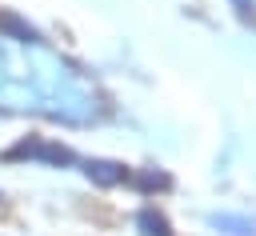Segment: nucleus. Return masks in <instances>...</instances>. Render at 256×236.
I'll return each mask as SVG.
<instances>
[{
	"label": "nucleus",
	"mask_w": 256,
	"mask_h": 236,
	"mask_svg": "<svg viewBox=\"0 0 256 236\" xmlns=\"http://www.w3.org/2000/svg\"><path fill=\"white\" fill-rule=\"evenodd\" d=\"M4 160H36V164H48V168H72V164H80V156L68 144L48 140V136H24V140H16L4 152Z\"/></svg>",
	"instance_id": "f257e3e1"
},
{
	"label": "nucleus",
	"mask_w": 256,
	"mask_h": 236,
	"mask_svg": "<svg viewBox=\"0 0 256 236\" xmlns=\"http://www.w3.org/2000/svg\"><path fill=\"white\" fill-rule=\"evenodd\" d=\"M80 168H84V176H88L92 184H100V188H116V184H128V180H132V168L120 164V160H100V156H92V160H80Z\"/></svg>",
	"instance_id": "f03ea898"
},
{
	"label": "nucleus",
	"mask_w": 256,
	"mask_h": 236,
	"mask_svg": "<svg viewBox=\"0 0 256 236\" xmlns=\"http://www.w3.org/2000/svg\"><path fill=\"white\" fill-rule=\"evenodd\" d=\"M0 36L16 40V44H44V32L36 24H28L24 16H16L12 8H0Z\"/></svg>",
	"instance_id": "7ed1b4c3"
},
{
	"label": "nucleus",
	"mask_w": 256,
	"mask_h": 236,
	"mask_svg": "<svg viewBox=\"0 0 256 236\" xmlns=\"http://www.w3.org/2000/svg\"><path fill=\"white\" fill-rule=\"evenodd\" d=\"M136 232H140V236H176L172 224H168V216H164L156 204H144V208L136 212Z\"/></svg>",
	"instance_id": "20e7f679"
},
{
	"label": "nucleus",
	"mask_w": 256,
	"mask_h": 236,
	"mask_svg": "<svg viewBox=\"0 0 256 236\" xmlns=\"http://www.w3.org/2000/svg\"><path fill=\"white\" fill-rule=\"evenodd\" d=\"M208 224L224 236H256V220L252 216H236V212H212Z\"/></svg>",
	"instance_id": "39448f33"
},
{
	"label": "nucleus",
	"mask_w": 256,
	"mask_h": 236,
	"mask_svg": "<svg viewBox=\"0 0 256 236\" xmlns=\"http://www.w3.org/2000/svg\"><path fill=\"white\" fill-rule=\"evenodd\" d=\"M128 184H136V188L152 192V188H168L172 180H168V172H152V168H144V172H132V180H128Z\"/></svg>",
	"instance_id": "423d86ee"
},
{
	"label": "nucleus",
	"mask_w": 256,
	"mask_h": 236,
	"mask_svg": "<svg viewBox=\"0 0 256 236\" xmlns=\"http://www.w3.org/2000/svg\"><path fill=\"white\" fill-rule=\"evenodd\" d=\"M232 12L240 16V24L256 28V0H232Z\"/></svg>",
	"instance_id": "0eeeda50"
}]
</instances>
